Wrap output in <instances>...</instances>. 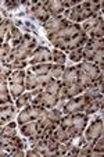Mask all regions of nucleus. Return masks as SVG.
Wrapping results in <instances>:
<instances>
[{
	"instance_id": "f257e3e1",
	"label": "nucleus",
	"mask_w": 104,
	"mask_h": 157,
	"mask_svg": "<svg viewBox=\"0 0 104 157\" xmlns=\"http://www.w3.org/2000/svg\"><path fill=\"white\" fill-rule=\"evenodd\" d=\"M100 9H101V3H98V2H83V3H78L76 6L65 10L64 17L69 22L79 24L82 21H86L90 17L96 15L100 11Z\"/></svg>"
},
{
	"instance_id": "f03ea898",
	"label": "nucleus",
	"mask_w": 104,
	"mask_h": 157,
	"mask_svg": "<svg viewBox=\"0 0 104 157\" xmlns=\"http://www.w3.org/2000/svg\"><path fill=\"white\" fill-rule=\"evenodd\" d=\"M58 124L61 127H64V129L67 131V133L71 136L79 135L85 131L87 124V114L82 113H75V114H64L61 117V120L58 121Z\"/></svg>"
},
{
	"instance_id": "7ed1b4c3",
	"label": "nucleus",
	"mask_w": 104,
	"mask_h": 157,
	"mask_svg": "<svg viewBox=\"0 0 104 157\" xmlns=\"http://www.w3.org/2000/svg\"><path fill=\"white\" fill-rule=\"evenodd\" d=\"M45 114H46L45 107L36 106V104H29V106L24 107L20 111V114L17 117V124L24 125L29 121H36V120H40Z\"/></svg>"
},
{
	"instance_id": "20e7f679",
	"label": "nucleus",
	"mask_w": 104,
	"mask_h": 157,
	"mask_svg": "<svg viewBox=\"0 0 104 157\" xmlns=\"http://www.w3.org/2000/svg\"><path fill=\"white\" fill-rule=\"evenodd\" d=\"M103 15L96 14L85 21V24L82 25V31L86 32V35L90 36V38L103 39Z\"/></svg>"
},
{
	"instance_id": "39448f33",
	"label": "nucleus",
	"mask_w": 104,
	"mask_h": 157,
	"mask_svg": "<svg viewBox=\"0 0 104 157\" xmlns=\"http://www.w3.org/2000/svg\"><path fill=\"white\" fill-rule=\"evenodd\" d=\"M32 92V104L45 107V109H54L58 103V98L53 93L46 92L45 89H35Z\"/></svg>"
},
{
	"instance_id": "423d86ee",
	"label": "nucleus",
	"mask_w": 104,
	"mask_h": 157,
	"mask_svg": "<svg viewBox=\"0 0 104 157\" xmlns=\"http://www.w3.org/2000/svg\"><path fill=\"white\" fill-rule=\"evenodd\" d=\"M89 103V99L86 96H83L82 93L75 98H71L62 104V113L64 114H75V113H82L85 111V107Z\"/></svg>"
},
{
	"instance_id": "0eeeda50",
	"label": "nucleus",
	"mask_w": 104,
	"mask_h": 157,
	"mask_svg": "<svg viewBox=\"0 0 104 157\" xmlns=\"http://www.w3.org/2000/svg\"><path fill=\"white\" fill-rule=\"evenodd\" d=\"M33 50H31L29 48H27L24 43H21L20 40L15 44L11 46V53L9 57V63L11 61H27V59H29ZM7 64V63H6Z\"/></svg>"
},
{
	"instance_id": "6e6552de",
	"label": "nucleus",
	"mask_w": 104,
	"mask_h": 157,
	"mask_svg": "<svg viewBox=\"0 0 104 157\" xmlns=\"http://www.w3.org/2000/svg\"><path fill=\"white\" fill-rule=\"evenodd\" d=\"M87 39H89V36L86 35V32H83V31H80V32L75 33V35H72L71 38L65 39V40L61 43V46H60V49L61 50H74V49H78V48H82L83 44L87 42Z\"/></svg>"
},
{
	"instance_id": "1a4fd4ad",
	"label": "nucleus",
	"mask_w": 104,
	"mask_h": 157,
	"mask_svg": "<svg viewBox=\"0 0 104 157\" xmlns=\"http://www.w3.org/2000/svg\"><path fill=\"white\" fill-rule=\"evenodd\" d=\"M69 24V21L65 17H61V15H56V17H50L45 24V29L47 35H53V33L60 32L61 29L67 27Z\"/></svg>"
},
{
	"instance_id": "9d476101",
	"label": "nucleus",
	"mask_w": 104,
	"mask_h": 157,
	"mask_svg": "<svg viewBox=\"0 0 104 157\" xmlns=\"http://www.w3.org/2000/svg\"><path fill=\"white\" fill-rule=\"evenodd\" d=\"M103 120L97 118L89 125V128L85 132V140H86L89 145H93L96 139H98L100 136H103Z\"/></svg>"
},
{
	"instance_id": "9b49d317",
	"label": "nucleus",
	"mask_w": 104,
	"mask_h": 157,
	"mask_svg": "<svg viewBox=\"0 0 104 157\" xmlns=\"http://www.w3.org/2000/svg\"><path fill=\"white\" fill-rule=\"evenodd\" d=\"M51 61V52L45 46H38L31 54L29 64H43V63H50Z\"/></svg>"
},
{
	"instance_id": "f8f14e48",
	"label": "nucleus",
	"mask_w": 104,
	"mask_h": 157,
	"mask_svg": "<svg viewBox=\"0 0 104 157\" xmlns=\"http://www.w3.org/2000/svg\"><path fill=\"white\" fill-rule=\"evenodd\" d=\"M29 13L36 21L42 22V24H45L46 21L50 18V14H49L47 9H46V2H36V3H32L31 4Z\"/></svg>"
},
{
	"instance_id": "ddd939ff",
	"label": "nucleus",
	"mask_w": 104,
	"mask_h": 157,
	"mask_svg": "<svg viewBox=\"0 0 104 157\" xmlns=\"http://www.w3.org/2000/svg\"><path fill=\"white\" fill-rule=\"evenodd\" d=\"M76 68H78V71L82 72V74H85L87 78H90L92 81H95L96 78L103 72V70H101L98 65L93 64V63H87V61H83L82 64L78 65Z\"/></svg>"
},
{
	"instance_id": "4468645a",
	"label": "nucleus",
	"mask_w": 104,
	"mask_h": 157,
	"mask_svg": "<svg viewBox=\"0 0 104 157\" xmlns=\"http://www.w3.org/2000/svg\"><path fill=\"white\" fill-rule=\"evenodd\" d=\"M21 127V135L29 138L31 142L39 139V131H38V124L36 121H29L24 125H20Z\"/></svg>"
},
{
	"instance_id": "2eb2a0df",
	"label": "nucleus",
	"mask_w": 104,
	"mask_h": 157,
	"mask_svg": "<svg viewBox=\"0 0 104 157\" xmlns=\"http://www.w3.org/2000/svg\"><path fill=\"white\" fill-rule=\"evenodd\" d=\"M49 136L58 143H67L69 140V135L67 133V131L64 129V127H61L60 124H57L56 127L50 131Z\"/></svg>"
},
{
	"instance_id": "dca6fc26",
	"label": "nucleus",
	"mask_w": 104,
	"mask_h": 157,
	"mask_svg": "<svg viewBox=\"0 0 104 157\" xmlns=\"http://www.w3.org/2000/svg\"><path fill=\"white\" fill-rule=\"evenodd\" d=\"M46 9H47L50 17H56V15H60L61 13L65 11L67 7H65V2L50 0V2H46Z\"/></svg>"
},
{
	"instance_id": "f3484780",
	"label": "nucleus",
	"mask_w": 104,
	"mask_h": 157,
	"mask_svg": "<svg viewBox=\"0 0 104 157\" xmlns=\"http://www.w3.org/2000/svg\"><path fill=\"white\" fill-rule=\"evenodd\" d=\"M14 114H15V107L11 103L0 106V124L3 125L4 122L11 121Z\"/></svg>"
},
{
	"instance_id": "a211bd4d",
	"label": "nucleus",
	"mask_w": 104,
	"mask_h": 157,
	"mask_svg": "<svg viewBox=\"0 0 104 157\" xmlns=\"http://www.w3.org/2000/svg\"><path fill=\"white\" fill-rule=\"evenodd\" d=\"M64 85H72V83H78V68L76 67H69L65 68L61 75Z\"/></svg>"
},
{
	"instance_id": "6ab92c4d",
	"label": "nucleus",
	"mask_w": 104,
	"mask_h": 157,
	"mask_svg": "<svg viewBox=\"0 0 104 157\" xmlns=\"http://www.w3.org/2000/svg\"><path fill=\"white\" fill-rule=\"evenodd\" d=\"M15 135H17V124L13 121H9L0 129V139H10Z\"/></svg>"
},
{
	"instance_id": "aec40b11",
	"label": "nucleus",
	"mask_w": 104,
	"mask_h": 157,
	"mask_svg": "<svg viewBox=\"0 0 104 157\" xmlns=\"http://www.w3.org/2000/svg\"><path fill=\"white\" fill-rule=\"evenodd\" d=\"M11 103V95H10L7 79H0V106Z\"/></svg>"
},
{
	"instance_id": "412c9836",
	"label": "nucleus",
	"mask_w": 104,
	"mask_h": 157,
	"mask_svg": "<svg viewBox=\"0 0 104 157\" xmlns=\"http://www.w3.org/2000/svg\"><path fill=\"white\" fill-rule=\"evenodd\" d=\"M101 109H103V96L96 98V99H90L89 103H87L86 107H85V113L89 116V114L97 113L98 110H101Z\"/></svg>"
},
{
	"instance_id": "4be33fe9",
	"label": "nucleus",
	"mask_w": 104,
	"mask_h": 157,
	"mask_svg": "<svg viewBox=\"0 0 104 157\" xmlns=\"http://www.w3.org/2000/svg\"><path fill=\"white\" fill-rule=\"evenodd\" d=\"M51 63H43V64H35L32 65L31 72L35 75H50V70H51Z\"/></svg>"
},
{
	"instance_id": "5701e85b",
	"label": "nucleus",
	"mask_w": 104,
	"mask_h": 157,
	"mask_svg": "<svg viewBox=\"0 0 104 157\" xmlns=\"http://www.w3.org/2000/svg\"><path fill=\"white\" fill-rule=\"evenodd\" d=\"M25 89L28 90H35V89H40L39 88V83H38V78H36L35 74L32 72H27L25 75Z\"/></svg>"
},
{
	"instance_id": "b1692460",
	"label": "nucleus",
	"mask_w": 104,
	"mask_h": 157,
	"mask_svg": "<svg viewBox=\"0 0 104 157\" xmlns=\"http://www.w3.org/2000/svg\"><path fill=\"white\" fill-rule=\"evenodd\" d=\"M21 35H22V33L20 32V29L15 28V27H13L11 29L7 32L6 39H4V40H6V43H10V42H11V46H13V44H15L21 39Z\"/></svg>"
},
{
	"instance_id": "393cba45",
	"label": "nucleus",
	"mask_w": 104,
	"mask_h": 157,
	"mask_svg": "<svg viewBox=\"0 0 104 157\" xmlns=\"http://www.w3.org/2000/svg\"><path fill=\"white\" fill-rule=\"evenodd\" d=\"M13 27H14V25H13L11 20H3L0 22V44H3V40L6 39L7 32H9Z\"/></svg>"
},
{
	"instance_id": "a878e982",
	"label": "nucleus",
	"mask_w": 104,
	"mask_h": 157,
	"mask_svg": "<svg viewBox=\"0 0 104 157\" xmlns=\"http://www.w3.org/2000/svg\"><path fill=\"white\" fill-rule=\"evenodd\" d=\"M20 42L21 43H24L27 48L31 49V50H35V49L38 48V40H36L32 35H29V33H22Z\"/></svg>"
},
{
	"instance_id": "bb28decb",
	"label": "nucleus",
	"mask_w": 104,
	"mask_h": 157,
	"mask_svg": "<svg viewBox=\"0 0 104 157\" xmlns=\"http://www.w3.org/2000/svg\"><path fill=\"white\" fill-rule=\"evenodd\" d=\"M31 103H32V92H28V93L24 92L17 99V103L15 104H17L18 109H24V107L29 106Z\"/></svg>"
},
{
	"instance_id": "cd10ccee",
	"label": "nucleus",
	"mask_w": 104,
	"mask_h": 157,
	"mask_svg": "<svg viewBox=\"0 0 104 157\" xmlns=\"http://www.w3.org/2000/svg\"><path fill=\"white\" fill-rule=\"evenodd\" d=\"M11 53V44L10 43H3L0 44V63H9V57Z\"/></svg>"
},
{
	"instance_id": "c85d7f7f",
	"label": "nucleus",
	"mask_w": 104,
	"mask_h": 157,
	"mask_svg": "<svg viewBox=\"0 0 104 157\" xmlns=\"http://www.w3.org/2000/svg\"><path fill=\"white\" fill-rule=\"evenodd\" d=\"M60 86H61V81H60V79H50L45 85V88H43V89H45L46 92L53 93V95L57 96V92H58Z\"/></svg>"
},
{
	"instance_id": "c756f323",
	"label": "nucleus",
	"mask_w": 104,
	"mask_h": 157,
	"mask_svg": "<svg viewBox=\"0 0 104 157\" xmlns=\"http://www.w3.org/2000/svg\"><path fill=\"white\" fill-rule=\"evenodd\" d=\"M51 60L54 61V64L64 65V64H65L67 57H65V54L62 53V52H60V50H54V52H51Z\"/></svg>"
},
{
	"instance_id": "7c9ffc66",
	"label": "nucleus",
	"mask_w": 104,
	"mask_h": 157,
	"mask_svg": "<svg viewBox=\"0 0 104 157\" xmlns=\"http://www.w3.org/2000/svg\"><path fill=\"white\" fill-rule=\"evenodd\" d=\"M64 70H65V67H64V65L53 64V65H51V70H50V77L53 78V79H58V78H61Z\"/></svg>"
},
{
	"instance_id": "2f4dec72",
	"label": "nucleus",
	"mask_w": 104,
	"mask_h": 157,
	"mask_svg": "<svg viewBox=\"0 0 104 157\" xmlns=\"http://www.w3.org/2000/svg\"><path fill=\"white\" fill-rule=\"evenodd\" d=\"M28 63L27 61H11V63H7V64H4L6 67H9V68L11 70H24L25 67H27Z\"/></svg>"
},
{
	"instance_id": "473e14b6",
	"label": "nucleus",
	"mask_w": 104,
	"mask_h": 157,
	"mask_svg": "<svg viewBox=\"0 0 104 157\" xmlns=\"http://www.w3.org/2000/svg\"><path fill=\"white\" fill-rule=\"evenodd\" d=\"M69 60L71 61H80L82 60V48L74 49L69 52Z\"/></svg>"
},
{
	"instance_id": "72a5a7b5",
	"label": "nucleus",
	"mask_w": 104,
	"mask_h": 157,
	"mask_svg": "<svg viewBox=\"0 0 104 157\" xmlns=\"http://www.w3.org/2000/svg\"><path fill=\"white\" fill-rule=\"evenodd\" d=\"M21 4H24L22 2H6V7L7 9H17L18 6H21Z\"/></svg>"
},
{
	"instance_id": "f704fd0d",
	"label": "nucleus",
	"mask_w": 104,
	"mask_h": 157,
	"mask_svg": "<svg viewBox=\"0 0 104 157\" xmlns=\"http://www.w3.org/2000/svg\"><path fill=\"white\" fill-rule=\"evenodd\" d=\"M7 154H10V153H9V150H7L6 145L0 142V156H7Z\"/></svg>"
},
{
	"instance_id": "c9c22d12",
	"label": "nucleus",
	"mask_w": 104,
	"mask_h": 157,
	"mask_svg": "<svg viewBox=\"0 0 104 157\" xmlns=\"http://www.w3.org/2000/svg\"><path fill=\"white\" fill-rule=\"evenodd\" d=\"M25 156H29V157H35V156H40V153H39V151L38 150H36V149H31V150H28L27 151V153H25Z\"/></svg>"
},
{
	"instance_id": "e433bc0d",
	"label": "nucleus",
	"mask_w": 104,
	"mask_h": 157,
	"mask_svg": "<svg viewBox=\"0 0 104 157\" xmlns=\"http://www.w3.org/2000/svg\"><path fill=\"white\" fill-rule=\"evenodd\" d=\"M2 21H3V20H2V15H0V22H2Z\"/></svg>"
},
{
	"instance_id": "4c0bfd02",
	"label": "nucleus",
	"mask_w": 104,
	"mask_h": 157,
	"mask_svg": "<svg viewBox=\"0 0 104 157\" xmlns=\"http://www.w3.org/2000/svg\"><path fill=\"white\" fill-rule=\"evenodd\" d=\"M0 129H2V125H0Z\"/></svg>"
}]
</instances>
